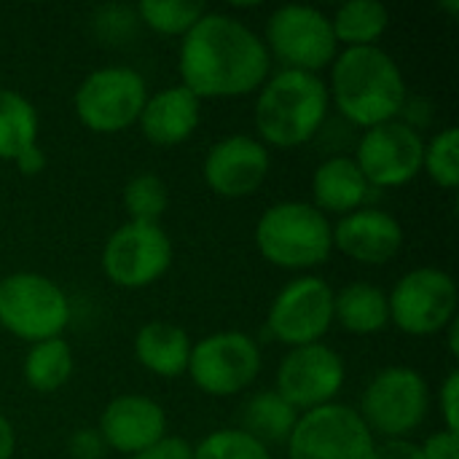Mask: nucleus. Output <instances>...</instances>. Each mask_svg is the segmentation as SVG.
<instances>
[{
    "label": "nucleus",
    "mask_w": 459,
    "mask_h": 459,
    "mask_svg": "<svg viewBox=\"0 0 459 459\" xmlns=\"http://www.w3.org/2000/svg\"><path fill=\"white\" fill-rule=\"evenodd\" d=\"M194 459H274L269 446L255 441L239 428H223L207 433L196 446Z\"/></svg>",
    "instance_id": "c756f323"
},
{
    "label": "nucleus",
    "mask_w": 459,
    "mask_h": 459,
    "mask_svg": "<svg viewBox=\"0 0 459 459\" xmlns=\"http://www.w3.org/2000/svg\"><path fill=\"white\" fill-rule=\"evenodd\" d=\"M16 455V430L8 417L0 414V459H13Z\"/></svg>",
    "instance_id": "4c0bfd02"
},
{
    "label": "nucleus",
    "mask_w": 459,
    "mask_h": 459,
    "mask_svg": "<svg viewBox=\"0 0 459 459\" xmlns=\"http://www.w3.org/2000/svg\"><path fill=\"white\" fill-rule=\"evenodd\" d=\"M430 403V385L417 368L387 366L366 385L358 414L374 438H411V433L428 420Z\"/></svg>",
    "instance_id": "423d86ee"
},
{
    "label": "nucleus",
    "mask_w": 459,
    "mask_h": 459,
    "mask_svg": "<svg viewBox=\"0 0 459 459\" xmlns=\"http://www.w3.org/2000/svg\"><path fill=\"white\" fill-rule=\"evenodd\" d=\"M438 8H444V11H449V13H457V11H459V0H449V3H441Z\"/></svg>",
    "instance_id": "ea45409f"
},
{
    "label": "nucleus",
    "mask_w": 459,
    "mask_h": 459,
    "mask_svg": "<svg viewBox=\"0 0 459 459\" xmlns=\"http://www.w3.org/2000/svg\"><path fill=\"white\" fill-rule=\"evenodd\" d=\"M180 86L204 100H234L255 94L272 75V59L261 35L239 16L204 11L180 38Z\"/></svg>",
    "instance_id": "f257e3e1"
},
{
    "label": "nucleus",
    "mask_w": 459,
    "mask_h": 459,
    "mask_svg": "<svg viewBox=\"0 0 459 459\" xmlns=\"http://www.w3.org/2000/svg\"><path fill=\"white\" fill-rule=\"evenodd\" d=\"M204 11V3L196 0H140L134 5L137 22L164 38H183Z\"/></svg>",
    "instance_id": "bb28decb"
},
{
    "label": "nucleus",
    "mask_w": 459,
    "mask_h": 459,
    "mask_svg": "<svg viewBox=\"0 0 459 459\" xmlns=\"http://www.w3.org/2000/svg\"><path fill=\"white\" fill-rule=\"evenodd\" d=\"M239 417H242L239 430H245L264 446H272V444H285L290 438L299 411L274 390H266V393L250 395Z\"/></svg>",
    "instance_id": "393cba45"
},
{
    "label": "nucleus",
    "mask_w": 459,
    "mask_h": 459,
    "mask_svg": "<svg viewBox=\"0 0 459 459\" xmlns=\"http://www.w3.org/2000/svg\"><path fill=\"white\" fill-rule=\"evenodd\" d=\"M446 333V347H449V352H452V358L457 360L459 358V325H457V320L444 331Z\"/></svg>",
    "instance_id": "58836bf2"
},
{
    "label": "nucleus",
    "mask_w": 459,
    "mask_h": 459,
    "mask_svg": "<svg viewBox=\"0 0 459 459\" xmlns=\"http://www.w3.org/2000/svg\"><path fill=\"white\" fill-rule=\"evenodd\" d=\"M148 83L134 67L108 65L91 70L73 94L75 118L94 134H118L137 124Z\"/></svg>",
    "instance_id": "6e6552de"
},
{
    "label": "nucleus",
    "mask_w": 459,
    "mask_h": 459,
    "mask_svg": "<svg viewBox=\"0 0 459 459\" xmlns=\"http://www.w3.org/2000/svg\"><path fill=\"white\" fill-rule=\"evenodd\" d=\"M172 239L161 223L126 221L102 245V274L110 285L124 290H143L156 285L172 266Z\"/></svg>",
    "instance_id": "9b49d317"
},
{
    "label": "nucleus",
    "mask_w": 459,
    "mask_h": 459,
    "mask_svg": "<svg viewBox=\"0 0 459 459\" xmlns=\"http://www.w3.org/2000/svg\"><path fill=\"white\" fill-rule=\"evenodd\" d=\"M269 59H277L282 70L315 73L328 70L339 54L331 16L315 5L288 3L269 13L261 35Z\"/></svg>",
    "instance_id": "0eeeda50"
},
{
    "label": "nucleus",
    "mask_w": 459,
    "mask_h": 459,
    "mask_svg": "<svg viewBox=\"0 0 459 459\" xmlns=\"http://www.w3.org/2000/svg\"><path fill=\"white\" fill-rule=\"evenodd\" d=\"M331 27L339 48L379 46L390 27V11L379 0H350L331 13Z\"/></svg>",
    "instance_id": "5701e85b"
},
{
    "label": "nucleus",
    "mask_w": 459,
    "mask_h": 459,
    "mask_svg": "<svg viewBox=\"0 0 459 459\" xmlns=\"http://www.w3.org/2000/svg\"><path fill=\"white\" fill-rule=\"evenodd\" d=\"M40 118L35 105L8 86H0V161H13L38 143Z\"/></svg>",
    "instance_id": "a878e982"
},
{
    "label": "nucleus",
    "mask_w": 459,
    "mask_h": 459,
    "mask_svg": "<svg viewBox=\"0 0 459 459\" xmlns=\"http://www.w3.org/2000/svg\"><path fill=\"white\" fill-rule=\"evenodd\" d=\"M403 247V226L379 207H360L333 223V250L363 266H385Z\"/></svg>",
    "instance_id": "a211bd4d"
},
{
    "label": "nucleus",
    "mask_w": 459,
    "mask_h": 459,
    "mask_svg": "<svg viewBox=\"0 0 459 459\" xmlns=\"http://www.w3.org/2000/svg\"><path fill=\"white\" fill-rule=\"evenodd\" d=\"M253 239L266 264L288 272H309L333 253V221L309 202H277L261 212Z\"/></svg>",
    "instance_id": "20e7f679"
},
{
    "label": "nucleus",
    "mask_w": 459,
    "mask_h": 459,
    "mask_svg": "<svg viewBox=\"0 0 459 459\" xmlns=\"http://www.w3.org/2000/svg\"><path fill=\"white\" fill-rule=\"evenodd\" d=\"M272 153L253 134H229L210 145L202 161L207 188L221 199H247L269 178Z\"/></svg>",
    "instance_id": "dca6fc26"
},
{
    "label": "nucleus",
    "mask_w": 459,
    "mask_h": 459,
    "mask_svg": "<svg viewBox=\"0 0 459 459\" xmlns=\"http://www.w3.org/2000/svg\"><path fill=\"white\" fill-rule=\"evenodd\" d=\"M371 459H425L422 449L411 438H390V441H377Z\"/></svg>",
    "instance_id": "c9c22d12"
},
{
    "label": "nucleus",
    "mask_w": 459,
    "mask_h": 459,
    "mask_svg": "<svg viewBox=\"0 0 459 459\" xmlns=\"http://www.w3.org/2000/svg\"><path fill=\"white\" fill-rule=\"evenodd\" d=\"M333 293L317 274H299L285 282L266 312L269 339L288 350L323 342L333 325Z\"/></svg>",
    "instance_id": "ddd939ff"
},
{
    "label": "nucleus",
    "mask_w": 459,
    "mask_h": 459,
    "mask_svg": "<svg viewBox=\"0 0 459 459\" xmlns=\"http://www.w3.org/2000/svg\"><path fill=\"white\" fill-rule=\"evenodd\" d=\"M333 323L352 336H374L390 325L387 293L371 282H350L333 293Z\"/></svg>",
    "instance_id": "4be33fe9"
},
{
    "label": "nucleus",
    "mask_w": 459,
    "mask_h": 459,
    "mask_svg": "<svg viewBox=\"0 0 459 459\" xmlns=\"http://www.w3.org/2000/svg\"><path fill=\"white\" fill-rule=\"evenodd\" d=\"M97 433L108 452L134 457L167 438V411L159 401L137 393L116 395L100 414Z\"/></svg>",
    "instance_id": "f3484780"
},
{
    "label": "nucleus",
    "mask_w": 459,
    "mask_h": 459,
    "mask_svg": "<svg viewBox=\"0 0 459 459\" xmlns=\"http://www.w3.org/2000/svg\"><path fill=\"white\" fill-rule=\"evenodd\" d=\"M438 414L444 420V430L459 433V371L452 368L438 387Z\"/></svg>",
    "instance_id": "2f4dec72"
},
{
    "label": "nucleus",
    "mask_w": 459,
    "mask_h": 459,
    "mask_svg": "<svg viewBox=\"0 0 459 459\" xmlns=\"http://www.w3.org/2000/svg\"><path fill=\"white\" fill-rule=\"evenodd\" d=\"M73 307L62 285L40 272H13L0 280V328L19 342L59 339Z\"/></svg>",
    "instance_id": "39448f33"
},
{
    "label": "nucleus",
    "mask_w": 459,
    "mask_h": 459,
    "mask_svg": "<svg viewBox=\"0 0 459 459\" xmlns=\"http://www.w3.org/2000/svg\"><path fill=\"white\" fill-rule=\"evenodd\" d=\"M347 382L344 358L325 342L293 347L277 366L274 393L299 414L333 403Z\"/></svg>",
    "instance_id": "4468645a"
},
{
    "label": "nucleus",
    "mask_w": 459,
    "mask_h": 459,
    "mask_svg": "<svg viewBox=\"0 0 459 459\" xmlns=\"http://www.w3.org/2000/svg\"><path fill=\"white\" fill-rule=\"evenodd\" d=\"M129 459H194V446L188 441H183V438L167 436L159 444L148 446L145 452H140V455Z\"/></svg>",
    "instance_id": "f704fd0d"
},
{
    "label": "nucleus",
    "mask_w": 459,
    "mask_h": 459,
    "mask_svg": "<svg viewBox=\"0 0 459 459\" xmlns=\"http://www.w3.org/2000/svg\"><path fill=\"white\" fill-rule=\"evenodd\" d=\"M199 121H202V100L178 83L156 94H148L137 126L151 145L175 148L194 137Z\"/></svg>",
    "instance_id": "6ab92c4d"
},
{
    "label": "nucleus",
    "mask_w": 459,
    "mask_h": 459,
    "mask_svg": "<svg viewBox=\"0 0 459 459\" xmlns=\"http://www.w3.org/2000/svg\"><path fill=\"white\" fill-rule=\"evenodd\" d=\"M132 347L137 363L148 374L159 379H178L188 371L194 342L180 325L169 320H148L137 328Z\"/></svg>",
    "instance_id": "412c9836"
},
{
    "label": "nucleus",
    "mask_w": 459,
    "mask_h": 459,
    "mask_svg": "<svg viewBox=\"0 0 459 459\" xmlns=\"http://www.w3.org/2000/svg\"><path fill=\"white\" fill-rule=\"evenodd\" d=\"M422 172L428 180L444 191H455L459 183V132L446 126L425 140L422 151Z\"/></svg>",
    "instance_id": "c85d7f7f"
},
{
    "label": "nucleus",
    "mask_w": 459,
    "mask_h": 459,
    "mask_svg": "<svg viewBox=\"0 0 459 459\" xmlns=\"http://www.w3.org/2000/svg\"><path fill=\"white\" fill-rule=\"evenodd\" d=\"M261 366V344L250 333L218 331L194 342L186 377L210 398H234L253 387Z\"/></svg>",
    "instance_id": "9d476101"
},
{
    "label": "nucleus",
    "mask_w": 459,
    "mask_h": 459,
    "mask_svg": "<svg viewBox=\"0 0 459 459\" xmlns=\"http://www.w3.org/2000/svg\"><path fill=\"white\" fill-rule=\"evenodd\" d=\"M422 132L411 129L401 118L363 129L355 145V164L374 191L401 188L422 172Z\"/></svg>",
    "instance_id": "2eb2a0df"
},
{
    "label": "nucleus",
    "mask_w": 459,
    "mask_h": 459,
    "mask_svg": "<svg viewBox=\"0 0 459 459\" xmlns=\"http://www.w3.org/2000/svg\"><path fill=\"white\" fill-rule=\"evenodd\" d=\"M328 70L331 78L325 86L331 105L347 124L371 129L401 116L409 97L406 78L382 46L339 48Z\"/></svg>",
    "instance_id": "f03ea898"
},
{
    "label": "nucleus",
    "mask_w": 459,
    "mask_h": 459,
    "mask_svg": "<svg viewBox=\"0 0 459 459\" xmlns=\"http://www.w3.org/2000/svg\"><path fill=\"white\" fill-rule=\"evenodd\" d=\"M285 446V459H371L377 438L358 409L333 401L299 414Z\"/></svg>",
    "instance_id": "f8f14e48"
},
{
    "label": "nucleus",
    "mask_w": 459,
    "mask_h": 459,
    "mask_svg": "<svg viewBox=\"0 0 459 459\" xmlns=\"http://www.w3.org/2000/svg\"><path fill=\"white\" fill-rule=\"evenodd\" d=\"M134 24H140L137 22V13H134V8H124V5H105V8H100L97 13H94V30H97V35L100 38H105V40H124L132 30H134Z\"/></svg>",
    "instance_id": "7c9ffc66"
},
{
    "label": "nucleus",
    "mask_w": 459,
    "mask_h": 459,
    "mask_svg": "<svg viewBox=\"0 0 459 459\" xmlns=\"http://www.w3.org/2000/svg\"><path fill=\"white\" fill-rule=\"evenodd\" d=\"M11 164L19 169V175H24V178H35V175H40V172L48 167V156H46V151L40 148V143H35V145L24 148V151L11 161Z\"/></svg>",
    "instance_id": "e433bc0d"
},
{
    "label": "nucleus",
    "mask_w": 459,
    "mask_h": 459,
    "mask_svg": "<svg viewBox=\"0 0 459 459\" xmlns=\"http://www.w3.org/2000/svg\"><path fill=\"white\" fill-rule=\"evenodd\" d=\"M67 452H70V457L73 459H102L105 457V452H108V446H105V441L100 438L97 428H81L78 433L70 436Z\"/></svg>",
    "instance_id": "473e14b6"
},
{
    "label": "nucleus",
    "mask_w": 459,
    "mask_h": 459,
    "mask_svg": "<svg viewBox=\"0 0 459 459\" xmlns=\"http://www.w3.org/2000/svg\"><path fill=\"white\" fill-rule=\"evenodd\" d=\"M331 113L328 86L315 73L277 70L255 91V137L266 148L307 145Z\"/></svg>",
    "instance_id": "7ed1b4c3"
},
{
    "label": "nucleus",
    "mask_w": 459,
    "mask_h": 459,
    "mask_svg": "<svg viewBox=\"0 0 459 459\" xmlns=\"http://www.w3.org/2000/svg\"><path fill=\"white\" fill-rule=\"evenodd\" d=\"M457 282L449 272L417 266L387 293L390 325L417 339L438 336L457 320Z\"/></svg>",
    "instance_id": "1a4fd4ad"
},
{
    "label": "nucleus",
    "mask_w": 459,
    "mask_h": 459,
    "mask_svg": "<svg viewBox=\"0 0 459 459\" xmlns=\"http://www.w3.org/2000/svg\"><path fill=\"white\" fill-rule=\"evenodd\" d=\"M124 210L129 221L137 223H161V215L169 207V188L153 172H137L124 186Z\"/></svg>",
    "instance_id": "cd10ccee"
},
{
    "label": "nucleus",
    "mask_w": 459,
    "mask_h": 459,
    "mask_svg": "<svg viewBox=\"0 0 459 459\" xmlns=\"http://www.w3.org/2000/svg\"><path fill=\"white\" fill-rule=\"evenodd\" d=\"M420 449H422L425 459H459V433L438 430V433L428 436L420 444Z\"/></svg>",
    "instance_id": "72a5a7b5"
},
{
    "label": "nucleus",
    "mask_w": 459,
    "mask_h": 459,
    "mask_svg": "<svg viewBox=\"0 0 459 459\" xmlns=\"http://www.w3.org/2000/svg\"><path fill=\"white\" fill-rule=\"evenodd\" d=\"M312 207H317L325 218L336 215L344 218L360 207H366L368 194L374 191L368 180L363 178L360 167L352 156L336 153L320 161L312 172Z\"/></svg>",
    "instance_id": "aec40b11"
},
{
    "label": "nucleus",
    "mask_w": 459,
    "mask_h": 459,
    "mask_svg": "<svg viewBox=\"0 0 459 459\" xmlns=\"http://www.w3.org/2000/svg\"><path fill=\"white\" fill-rule=\"evenodd\" d=\"M75 371L73 347L59 339H46L38 344H30L24 360H22V379L32 393H56L62 390Z\"/></svg>",
    "instance_id": "b1692460"
}]
</instances>
